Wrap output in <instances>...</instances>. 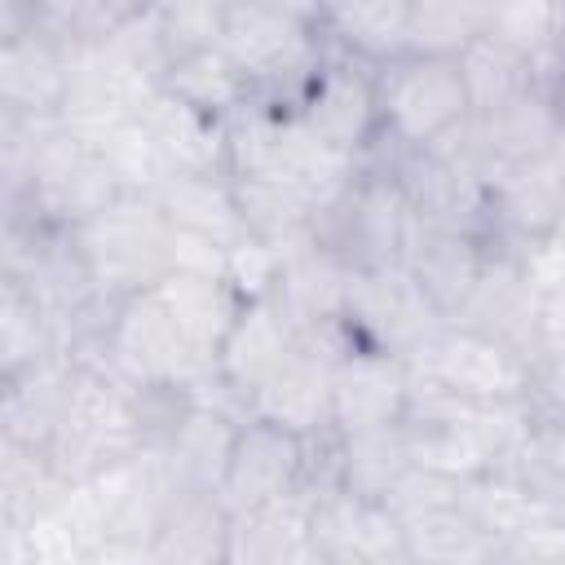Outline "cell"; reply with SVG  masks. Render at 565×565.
I'll return each mask as SVG.
<instances>
[{
  "label": "cell",
  "mask_w": 565,
  "mask_h": 565,
  "mask_svg": "<svg viewBox=\"0 0 565 565\" xmlns=\"http://www.w3.org/2000/svg\"><path fill=\"white\" fill-rule=\"evenodd\" d=\"M216 44L247 75L256 102L274 110H296L318 66L327 62V35L260 0H225Z\"/></svg>",
  "instance_id": "obj_1"
},
{
  "label": "cell",
  "mask_w": 565,
  "mask_h": 565,
  "mask_svg": "<svg viewBox=\"0 0 565 565\" xmlns=\"http://www.w3.org/2000/svg\"><path fill=\"white\" fill-rule=\"evenodd\" d=\"M71 358L124 380L128 388H146V384H181V388H190L194 380L216 371V362H207L181 335L177 318L168 313V305L159 300L154 287L124 296L115 305L110 327L102 331V340L75 349Z\"/></svg>",
  "instance_id": "obj_2"
},
{
  "label": "cell",
  "mask_w": 565,
  "mask_h": 565,
  "mask_svg": "<svg viewBox=\"0 0 565 565\" xmlns=\"http://www.w3.org/2000/svg\"><path fill=\"white\" fill-rule=\"evenodd\" d=\"M411 362V393H450L463 402H534L539 393V366L512 349L508 340L463 327V322H441L415 353Z\"/></svg>",
  "instance_id": "obj_3"
},
{
  "label": "cell",
  "mask_w": 565,
  "mask_h": 565,
  "mask_svg": "<svg viewBox=\"0 0 565 565\" xmlns=\"http://www.w3.org/2000/svg\"><path fill=\"white\" fill-rule=\"evenodd\" d=\"M119 194L124 185L106 163L102 146L57 119V128H49L35 146L26 190L4 199V221H44L57 230H75L106 212Z\"/></svg>",
  "instance_id": "obj_4"
},
{
  "label": "cell",
  "mask_w": 565,
  "mask_h": 565,
  "mask_svg": "<svg viewBox=\"0 0 565 565\" xmlns=\"http://www.w3.org/2000/svg\"><path fill=\"white\" fill-rule=\"evenodd\" d=\"M313 243L340 256L353 274L397 265L411 234V203L384 159L362 154L358 177L313 212Z\"/></svg>",
  "instance_id": "obj_5"
},
{
  "label": "cell",
  "mask_w": 565,
  "mask_h": 565,
  "mask_svg": "<svg viewBox=\"0 0 565 565\" xmlns=\"http://www.w3.org/2000/svg\"><path fill=\"white\" fill-rule=\"evenodd\" d=\"M375 93H380V141L402 150L433 146L472 119L459 57H428V53L388 57L375 66Z\"/></svg>",
  "instance_id": "obj_6"
},
{
  "label": "cell",
  "mask_w": 565,
  "mask_h": 565,
  "mask_svg": "<svg viewBox=\"0 0 565 565\" xmlns=\"http://www.w3.org/2000/svg\"><path fill=\"white\" fill-rule=\"evenodd\" d=\"M75 243L93 269L97 291L115 300L154 287L172 269V225L150 194H119L106 212L75 225Z\"/></svg>",
  "instance_id": "obj_7"
},
{
  "label": "cell",
  "mask_w": 565,
  "mask_h": 565,
  "mask_svg": "<svg viewBox=\"0 0 565 565\" xmlns=\"http://www.w3.org/2000/svg\"><path fill=\"white\" fill-rule=\"evenodd\" d=\"M344 331L353 344L388 349V353H415L446 318L433 309V300L419 291L411 269L384 265V269H358L349 274L344 296Z\"/></svg>",
  "instance_id": "obj_8"
},
{
  "label": "cell",
  "mask_w": 565,
  "mask_h": 565,
  "mask_svg": "<svg viewBox=\"0 0 565 565\" xmlns=\"http://www.w3.org/2000/svg\"><path fill=\"white\" fill-rule=\"evenodd\" d=\"M349 349V331L327 327V331H305V340L278 362V371L252 393L247 415H260L269 424H282L300 437H322L331 428V375L335 358Z\"/></svg>",
  "instance_id": "obj_9"
},
{
  "label": "cell",
  "mask_w": 565,
  "mask_h": 565,
  "mask_svg": "<svg viewBox=\"0 0 565 565\" xmlns=\"http://www.w3.org/2000/svg\"><path fill=\"white\" fill-rule=\"evenodd\" d=\"M331 44V40H327ZM296 115L309 124V132H318L327 146L349 150V154H366L380 137V93H375V66L344 53V49H327V62L318 66L313 84L305 88Z\"/></svg>",
  "instance_id": "obj_10"
},
{
  "label": "cell",
  "mask_w": 565,
  "mask_h": 565,
  "mask_svg": "<svg viewBox=\"0 0 565 565\" xmlns=\"http://www.w3.org/2000/svg\"><path fill=\"white\" fill-rule=\"evenodd\" d=\"M305 486H309V437H300L282 424H269L260 415H247L234 433L230 463L216 486L230 516L247 512L256 503L282 499L291 490H305Z\"/></svg>",
  "instance_id": "obj_11"
},
{
  "label": "cell",
  "mask_w": 565,
  "mask_h": 565,
  "mask_svg": "<svg viewBox=\"0 0 565 565\" xmlns=\"http://www.w3.org/2000/svg\"><path fill=\"white\" fill-rule=\"evenodd\" d=\"M561 207H565V163H561V146H556L547 154L508 163L490 177L486 238L530 252L556 234Z\"/></svg>",
  "instance_id": "obj_12"
},
{
  "label": "cell",
  "mask_w": 565,
  "mask_h": 565,
  "mask_svg": "<svg viewBox=\"0 0 565 565\" xmlns=\"http://www.w3.org/2000/svg\"><path fill=\"white\" fill-rule=\"evenodd\" d=\"M309 494H313V512H309L313 561H331V565L411 561L402 521L388 503L362 499L344 486H322V490H309Z\"/></svg>",
  "instance_id": "obj_13"
},
{
  "label": "cell",
  "mask_w": 565,
  "mask_h": 565,
  "mask_svg": "<svg viewBox=\"0 0 565 565\" xmlns=\"http://www.w3.org/2000/svg\"><path fill=\"white\" fill-rule=\"evenodd\" d=\"M406 406H411L406 353H388V349L349 340V349L335 358V375H331V428L344 437V433H362V428L402 424Z\"/></svg>",
  "instance_id": "obj_14"
},
{
  "label": "cell",
  "mask_w": 565,
  "mask_h": 565,
  "mask_svg": "<svg viewBox=\"0 0 565 565\" xmlns=\"http://www.w3.org/2000/svg\"><path fill=\"white\" fill-rule=\"evenodd\" d=\"M300 340H305V331L296 327V318L282 309V300L274 291L269 296H256V300H243L230 335L216 349V375L243 402H252V393L278 371V362Z\"/></svg>",
  "instance_id": "obj_15"
},
{
  "label": "cell",
  "mask_w": 565,
  "mask_h": 565,
  "mask_svg": "<svg viewBox=\"0 0 565 565\" xmlns=\"http://www.w3.org/2000/svg\"><path fill=\"white\" fill-rule=\"evenodd\" d=\"M402 265L411 269V278L419 282V291L433 300V309L450 322L486 265V238L472 230H446V225H424L411 216V234H406V252Z\"/></svg>",
  "instance_id": "obj_16"
},
{
  "label": "cell",
  "mask_w": 565,
  "mask_h": 565,
  "mask_svg": "<svg viewBox=\"0 0 565 565\" xmlns=\"http://www.w3.org/2000/svg\"><path fill=\"white\" fill-rule=\"evenodd\" d=\"M468 128H472V141H477V154H481L486 172L494 177L508 163L556 150L561 137H565V110H561L556 88L534 84V88L516 93L512 102H503L486 115H472Z\"/></svg>",
  "instance_id": "obj_17"
},
{
  "label": "cell",
  "mask_w": 565,
  "mask_h": 565,
  "mask_svg": "<svg viewBox=\"0 0 565 565\" xmlns=\"http://www.w3.org/2000/svg\"><path fill=\"white\" fill-rule=\"evenodd\" d=\"M71 79V44L44 31L4 35L0 53V110L13 115H62Z\"/></svg>",
  "instance_id": "obj_18"
},
{
  "label": "cell",
  "mask_w": 565,
  "mask_h": 565,
  "mask_svg": "<svg viewBox=\"0 0 565 565\" xmlns=\"http://www.w3.org/2000/svg\"><path fill=\"white\" fill-rule=\"evenodd\" d=\"M247 415H234L225 406H207V402H190V411L181 415V424L172 428V437L154 450L172 490H216L230 463V446L234 433Z\"/></svg>",
  "instance_id": "obj_19"
},
{
  "label": "cell",
  "mask_w": 565,
  "mask_h": 565,
  "mask_svg": "<svg viewBox=\"0 0 565 565\" xmlns=\"http://www.w3.org/2000/svg\"><path fill=\"white\" fill-rule=\"evenodd\" d=\"M313 494L291 490L282 499L256 503L247 512L230 516V561L234 565H291L313 561V534H309Z\"/></svg>",
  "instance_id": "obj_20"
},
{
  "label": "cell",
  "mask_w": 565,
  "mask_h": 565,
  "mask_svg": "<svg viewBox=\"0 0 565 565\" xmlns=\"http://www.w3.org/2000/svg\"><path fill=\"white\" fill-rule=\"evenodd\" d=\"M349 274L353 269L340 256H331L322 243H313V234H309L305 243L282 252L274 296L282 300V309L296 318L300 331H327V327H340V318H344Z\"/></svg>",
  "instance_id": "obj_21"
},
{
  "label": "cell",
  "mask_w": 565,
  "mask_h": 565,
  "mask_svg": "<svg viewBox=\"0 0 565 565\" xmlns=\"http://www.w3.org/2000/svg\"><path fill=\"white\" fill-rule=\"evenodd\" d=\"M159 565H207L230 561V508L216 490H172L150 539Z\"/></svg>",
  "instance_id": "obj_22"
},
{
  "label": "cell",
  "mask_w": 565,
  "mask_h": 565,
  "mask_svg": "<svg viewBox=\"0 0 565 565\" xmlns=\"http://www.w3.org/2000/svg\"><path fill=\"white\" fill-rule=\"evenodd\" d=\"M159 212L168 216V225L216 238L221 247H234L247 238V221L234 194V177L225 168L216 172H172L159 190H154Z\"/></svg>",
  "instance_id": "obj_23"
},
{
  "label": "cell",
  "mask_w": 565,
  "mask_h": 565,
  "mask_svg": "<svg viewBox=\"0 0 565 565\" xmlns=\"http://www.w3.org/2000/svg\"><path fill=\"white\" fill-rule=\"evenodd\" d=\"M318 31L335 49L380 66L406 53L411 0H318Z\"/></svg>",
  "instance_id": "obj_24"
},
{
  "label": "cell",
  "mask_w": 565,
  "mask_h": 565,
  "mask_svg": "<svg viewBox=\"0 0 565 565\" xmlns=\"http://www.w3.org/2000/svg\"><path fill=\"white\" fill-rule=\"evenodd\" d=\"M159 300L168 305V313L177 318L181 335L207 358L216 362V349L221 340L230 335L238 309H243V296L225 282V278H207V274H185V269H168L159 282H154Z\"/></svg>",
  "instance_id": "obj_25"
},
{
  "label": "cell",
  "mask_w": 565,
  "mask_h": 565,
  "mask_svg": "<svg viewBox=\"0 0 565 565\" xmlns=\"http://www.w3.org/2000/svg\"><path fill=\"white\" fill-rule=\"evenodd\" d=\"M163 93H172L177 102H185L203 115H216V119H230L256 102L247 75L230 62V53L221 44H203L194 53L172 57L163 66Z\"/></svg>",
  "instance_id": "obj_26"
},
{
  "label": "cell",
  "mask_w": 565,
  "mask_h": 565,
  "mask_svg": "<svg viewBox=\"0 0 565 565\" xmlns=\"http://www.w3.org/2000/svg\"><path fill=\"white\" fill-rule=\"evenodd\" d=\"M141 119L154 128V137L168 150L177 172H216V168H225V119L203 115V110L177 102L163 88L141 110Z\"/></svg>",
  "instance_id": "obj_27"
},
{
  "label": "cell",
  "mask_w": 565,
  "mask_h": 565,
  "mask_svg": "<svg viewBox=\"0 0 565 565\" xmlns=\"http://www.w3.org/2000/svg\"><path fill=\"white\" fill-rule=\"evenodd\" d=\"M406 468H411V455H406L402 424L335 437V486H344L362 499L384 503L393 494V486L406 477Z\"/></svg>",
  "instance_id": "obj_28"
},
{
  "label": "cell",
  "mask_w": 565,
  "mask_h": 565,
  "mask_svg": "<svg viewBox=\"0 0 565 565\" xmlns=\"http://www.w3.org/2000/svg\"><path fill=\"white\" fill-rule=\"evenodd\" d=\"M62 349V331L49 318V309L4 274V296H0V380H13L40 362H49Z\"/></svg>",
  "instance_id": "obj_29"
},
{
  "label": "cell",
  "mask_w": 565,
  "mask_h": 565,
  "mask_svg": "<svg viewBox=\"0 0 565 565\" xmlns=\"http://www.w3.org/2000/svg\"><path fill=\"white\" fill-rule=\"evenodd\" d=\"M503 472H512L539 499H565V411L539 402L521 424Z\"/></svg>",
  "instance_id": "obj_30"
},
{
  "label": "cell",
  "mask_w": 565,
  "mask_h": 565,
  "mask_svg": "<svg viewBox=\"0 0 565 565\" xmlns=\"http://www.w3.org/2000/svg\"><path fill=\"white\" fill-rule=\"evenodd\" d=\"M459 75H463L472 115H486V110L512 102L516 93L543 84V79H539V66H534L530 57L512 53L508 44H499V40H490V35H477V40L459 53Z\"/></svg>",
  "instance_id": "obj_31"
},
{
  "label": "cell",
  "mask_w": 565,
  "mask_h": 565,
  "mask_svg": "<svg viewBox=\"0 0 565 565\" xmlns=\"http://www.w3.org/2000/svg\"><path fill=\"white\" fill-rule=\"evenodd\" d=\"M402 534H406V556L411 561H494V543L468 516L463 494L455 503L406 516Z\"/></svg>",
  "instance_id": "obj_32"
},
{
  "label": "cell",
  "mask_w": 565,
  "mask_h": 565,
  "mask_svg": "<svg viewBox=\"0 0 565 565\" xmlns=\"http://www.w3.org/2000/svg\"><path fill=\"white\" fill-rule=\"evenodd\" d=\"M97 146H102L106 163L115 168L124 194H150V199H154V190L177 172L172 159H168V150L159 146L154 128H150L141 115L128 119V124H119V128H110Z\"/></svg>",
  "instance_id": "obj_33"
},
{
  "label": "cell",
  "mask_w": 565,
  "mask_h": 565,
  "mask_svg": "<svg viewBox=\"0 0 565 565\" xmlns=\"http://www.w3.org/2000/svg\"><path fill=\"white\" fill-rule=\"evenodd\" d=\"M481 18L463 0H411V31H406V53H428V57H459L477 35Z\"/></svg>",
  "instance_id": "obj_34"
},
{
  "label": "cell",
  "mask_w": 565,
  "mask_h": 565,
  "mask_svg": "<svg viewBox=\"0 0 565 565\" xmlns=\"http://www.w3.org/2000/svg\"><path fill=\"white\" fill-rule=\"evenodd\" d=\"M278 269H282V247L265 243V238H243L230 247V265H225V282L243 296V300H256V296H269L278 287Z\"/></svg>",
  "instance_id": "obj_35"
},
{
  "label": "cell",
  "mask_w": 565,
  "mask_h": 565,
  "mask_svg": "<svg viewBox=\"0 0 565 565\" xmlns=\"http://www.w3.org/2000/svg\"><path fill=\"white\" fill-rule=\"evenodd\" d=\"M534 349H539V366L552 358H565V274H556L552 282L539 287V305H534Z\"/></svg>",
  "instance_id": "obj_36"
},
{
  "label": "cell",
  "mask_w": 565,
  "mask_h": 565,
  "mask_svg": "<svg viewBox=\"0 0 565 565\" xmlns=\"http://www.w3.org/2000/svg\"><path fill=\"white\" fill-rule=\"evenodd\" d=\"M168 260H172V269H185V274L225 278L230 247H221L216 238H203V234H190V230H177V225H172V247H168Z\"/></svg>",
  "instance_id": "obj_37"
},
{
  "label": "cell",
  "mask_w": 565,
  "mask_h": 565,
  "mask_svg": "<svg viewBox=\"0 0 565 565\" xmlns=\"http://www.w3.org/2000/svg\"><path fill=\"white\" fill-rule=\"evenodd\" d=\"M97 4V18H102V26H106V35L124 22V18H132V13H141L150 0H93Z\"/></svg>",
  "instance_id": "obj_38"
},
{
  "label": "cell",
  "mask_w": 565,
  "mask_h": 565,
  "mask_svg": "<svg viewBox=\"0 0 565 565\" xmlns=\"http://www.w3.org/2000/svg\"><path fill=\"white\" fill-rule=\"evenodd\" d=\"M260 4H274V9H282V13H291V18L318 26V0H260Z\"/></svg>",
  "instance_id": "obj_39"
},
{
  "label": "cell",
  "mask_w": 565,
  "mask_h": 565,
  "mask_svg": "<svg viewBox=\"0 0 565 565\" xmlns=\"http://www.w3.org/2000/svg\"><path fill=\"white\" fill-rule=\"evenodd\" d=\"M561 163H565V137H561ZM556 243H565V207H561V225H556V234H552Z\"/></svg>",
  "instance_id": "obj_40"
},
{
  "label": "cell",
  "mask_w": 565,
  "mask_h": 565,
  "mask_svg": "<svg viewBox=\"0 0 565 565\" xmlns=\"http://www.w3.org/2000/svg\"><path fill=\"white\" fill-rule=\"evenodd\" d=\"M556 9H561V35H565V0H556Z\"/></svg>",
  "instance_id": "obj_41"
}]
</instances>
